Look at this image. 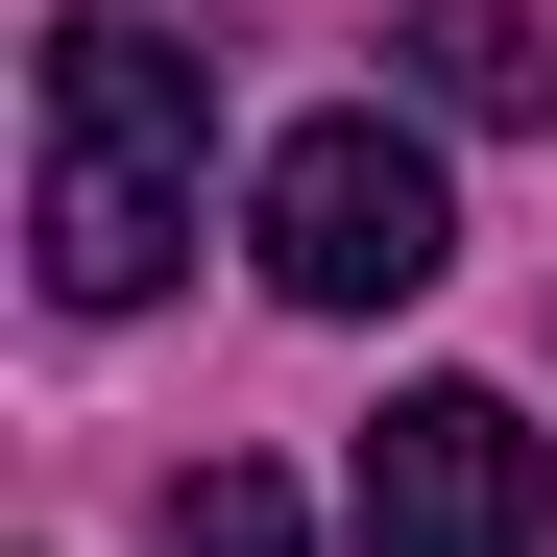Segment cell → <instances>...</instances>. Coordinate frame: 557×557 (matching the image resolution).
<instances>
[{
	"label": "cell",
	"instance_id": "6da1fadb",
	"mask_svg": "<svg viewBox=\"0 0 557 557\" xmlns=\"http://www.w3.org/2000/svg\"><path fill=\"white\" fill-rule=\"evenodd\" d=\"M195 170H219V73L146 25V0H73L49 25V170H25V219H49V292L73 315H122L195 267Z\"/></svg>",
	"mask_w": 557,
	"mask_h": 557
},
{
	"label": "cell",
	"instance_id": "7a4b0ae2",
	"mask_svg": "<svg viewBox=\"0 0 557 557\" xmlns=\"http://www.w3.org/2000/svg\"><path fill=\"white\" fill-rule=\"evenodd\" d=\"M436 267H460V195H436V146L388 98H339V122L267 146V292L292 315H412Z\"/></svg>",
	"mask_w": 557,
	"mask_h": 557
},
{
	"label": "cell",
	"instance_id": "3957f363",
	"mask_svg": "<svg viewBox=\"0 0 557 557\" xmlns=\"http://www.w3.org/2000/svg\"><path fill=\"white\" fill-rule=\"evenodd\" d=\"M557 533V436L509 388H412L363 436V557H533Z\"/></svg>",
	"mask_w": 557,
	"mask_h": 557
},
{
	"label": "cell",
	"instance_id": "277c9868",
	"mask_svg": "<svg viewBox=\"0 0 557 557\" xmlns=\"http://www.w3.org/2000/svg\"><path fill=\"white\" fill-rule=\"evenodd\" d=\"M388 49H412V98H436V122H533V98H557V49H533V0H412Z\"/></svg>",
	"mask_w": 557,
	"mask_h": 557
},
{
	"label": "cell",
	"instance_id": "5b68a950",
	"mask_svg": "<svg viewBox=\"0 0 557 557\" xmlns=\"http://www.w3.org/2000/svg\"><path fill=\"white\" fill-rule=\"evenodd\" d=\"M170 557H292V485H267V460H195V485H170Z\"/></svg>",
	"mask_w": 557,
	"mask_h": 557
}]
</instances>
